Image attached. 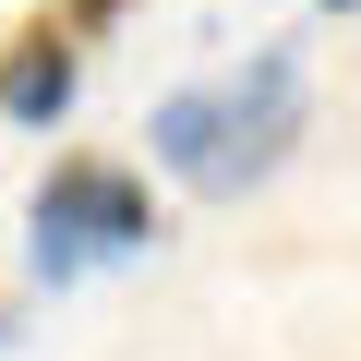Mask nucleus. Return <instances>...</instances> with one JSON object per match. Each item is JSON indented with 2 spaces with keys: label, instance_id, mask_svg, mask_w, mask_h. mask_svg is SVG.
Wrapping results in <instances>:
<instances>
[{
  "label": "nucleus",
  "instance_id": "f257e3e1",
  "mask_svg": "<svg viewBox=\"0 0 361 361\" xmlns=\"http://www.w3.org/2000/svg\"><path fill=\"white\" fill-rule=\"evenodd\" d=\"M313 121V85H301V37H265L241 73H205V85H169L145 109V157L193 193H253V180L301 145Z\"/></svg>",
  "mask_w": 361,
  "mask_h": 361
},
{
  "label": "nucleus",
  "instance_id": "f03ea898",
  "mask_svg": "<svg viewBox=\"0 0 361 361\" xmlns=\"http://www.w3.org/2000/svg\"><path fill=\"white\" fill-rule=\"evenodd\" d=\"M145 241H157V193L121 157H49V180L25 193V253H37L49 289H73L85 265H121Z\"/></svg>",
  "mask_w": 361,
  "mask_h": 361
},
{
  "label": "nucleus",
  "instance_id": "7ed1b4c3",
  "mask_svg": "<svg viewBox=\"0 0 361 361\" xmlns=\"http://www.w3.org/2000/svg\"><path fill=\"white\" fill-rule=\"evenodd\" d=\"M73 97H85V49L49 13H25L13 37H0V121H13V133H49V121H73Z\"/></svg>",
  "mask_w": 361,
  "mask_h": 361
},
{
  "label": "nucleus",
  "instance_id": "20e7f679",
  "mask_svg": "<svg viewBox=\"0 0 361 361\" xmlns=\"http://www.w3.org/2000/svg\"><path fill=\"white\" fill-rule=\"evenodd\" d=\"M121 13H133V0H49V25H61V37H73V49H85V37H109V25H121Z\"/></svg>",
  "mask_w": 361,
  "mask_h": 361
},
{
  "label": "nucleus",
  "instance_id": "39448f33",
  "mask_svg": "<svg viewBox=\"0 0 361 361\" xmlns=\"http://www.w3.org/2000/svg\"><path fill=\"white\" fill-rule=\"evenodd\" d=\"M325 13H361V0H325Z\"/></svg>",
  "mask_w": 361,
  "mask_h": 361
},
{
  "label": "nucleus",
  "instance_id": "423d86ee",
  "mask_svg": "<svg viewBox=\"0 0 361 361\" xmlns=\"http://www.w3.org/2000/svg\"><path fill=\"white\" fill-rule=\"evenodd\" d=\"M0 337H13V301H0Z\"/></svg>",
  "mask_w": 361,
  "mask_h": 361
}]
</instances>
